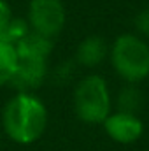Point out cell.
I'll use <instances>...</instances> for the list:
<instances>
[{
  "label": "cell",
  "mask_w": 149,
  "mask_h": 151,
  "mask_svg": "<svg viewBox=\"0 0 149 151\" xmlns=\"http://www.w3.org/2000/svg\"><path fill=\"white\" fill-rule=\"evenodd\" d=\"M4 132L18 144L39 141L47 125V111L34 93H16L2 113Z\"/></svg>",
  "instance_id": "cell-1"
},
{
  "label": "cell",
  "mask_w": 149,
  "mask_h": 151,
  "mask_svg": "<svg viewBox=\"0 0 149 151\" xmlns=\"http://www.w3.org/2000/svg\"><path fill=\"white\" fill-rule=\"evenodd\" d=\"M53 46V39L42 37L32 30L14 44L18 65L11 79V86L16 88L18 93H32L46 81L47 62Z\"/></svg>",
  "instance_id": "cell-2"
},
{
  "label": "cell",
  "mask_w": 149,
  "mask_h": 151,
  "mask_svg": "<svg viewBox=\"0 0 149 151\" xmlns=\"http://www.w3.org/2000/svg\"><path fill=\"white\" fill-rule=\"evenodd\" d=\"M112 67L123 81L133 84L149 76V46L135 34H123L109 51Z\"/></svg>",
  "instance_id": "cell-3"
},
{
  "label": "cell",
  "mask_w": 149,
  "mask_h": 151,
  "mask_svg": "<svg viewBox=\"0 0 149 151\" xmlns=\"http://www.w3.org/2000/svg\"><path fill=\"white\" fill-rule=\"evenodd\" d=\"M111 91L107 81L98 74L82 77L74 90V109L81 121L97 125L111 114Z\"/></svg>",
  "instance_id": "cell-4"
},
{
  "label": "cell",
  "mask_w": 149,
  "mask_h": 151,
  "mask_svg": "<svg viewBox=\"0 0 149 151\" xmlns=\"http://www.w3.org/2000/svg\"><path fill=\"white\" fill-rule=\"evenodd\" d=\"M28 25L32 32L42 37L54 39L65 27L67 12L62 0H30Z\"/></svg>",
  "instance_id": "cell-5"
},
{
  "label": "cell",
  "mask_w": 149,
  "mask_h": 151,
  "mask_svg": "<svg viewBox=\"0 0 149 151\" xmlns=\"http://www.w3.org/2000/svg\"><path fill=\"white\" fill-rule=\"evenodd\" d=\"M104 127L112 141L121 142V144L135 142L137 139H140L144 132V125L137 114L123 113V111L111 113L107 116V119L104 121Z\"/></svg>",
  "instance_id": "cell-6"
},
{
  "label": "cell",
  "mask_w": 149,
  "mask_h": 151,
  "mask_svg": "<svg viewBox=\"0 0 149 151\" xmlns=\"http://www.w3.org/2000/svg\"><path fill=\"white\" fill-rule=\"evenodd\" d=\"M109 55L107 42L98 35H90L82 39L75 51V60L82 67H97Z\"/></svg>",
  "instance_id": "cell-7"
},
{
  "label": "cell",
  "mask_w": 149,
  "mask_h": 151,
  "mask_svg": "<svg viewBox=\"0 0 149 151\" xmlns=\"http://www.w3.org/2000/svg\"><path fill=\"white\" fill-rule=\"evenodd\" d=\"M18 55L14 44L7 40H0V86L11 84V79L16 72Z\"/></svg>",
  "instance_id": "cell-8"
},
{
  "label": "cell",
  "mask_w": 149,
  "mask_h": 151,
  "mask_svg": "<svg viewBox=\"0 0 149 151\" xmlns=\"http://www.w3.org/2000/svg\"><path fill=\"white\" fill-rule=\"evenodd\" d=\"M140 91L135 88V86H126L121 90L119 97H117V106H119V111L123 113H132L137 114V109L140 107Z\"/></svg>",
  "instance_id": "cell-9"
},
{
  "label": "cell",
  "mask_w": 149,
  "mask_h": 151,
  "mask_svg": "<svg viewBox=\"0 0 149 151\" xmlns=\"http://www.w3.org/2000/svg\"><path fill=\"white\" fill-rule=\"evenodd\" d=\"M12 19H14V16H12L11 5L5 0H0V40H4L11 23H12Z\"/></svg>",
  "instance_id": "cell-10"
},
{
  "label": "cell",
  "mask_w": 149,
  "mask_h": 151,
  "mask_svg": "<svg viewBox=\"0 0 149 151\" xmlns=\"http://www.w3.org/2000/svg\"><path fill=\"white\" fill-rule=\"evenodd\" d=\"M135 28H137L142 35L149 37V9L140 11V12L135 16Z\"/></svg>",
  "instance_id": "cell-11"
}]
</instances>
